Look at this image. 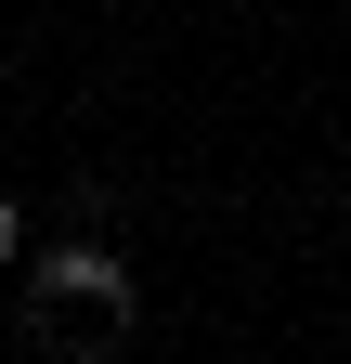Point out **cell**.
I'll use <instances>...</instances> for the list:
<instances>
[{"mask_svg":"<svg viewBox=\"0 0 351 364\" xmlns=\"http://www.w3.org/2000/svg\"><path fill=\"white\" fill-rule=\"evenodd\" d=\"M0 260H26V221H14V196H0Z\"/></svg>","mask_w":351,"mask_h":364,"instance_id":"cell-2","label":"cell"},{"mask_svg":"<svg viewBox=\"0 0 351 364\" xmlns=\"http://www.w3.org/2000/svg\"><path fill=\"white\" fill-rule=\"evenodd\" d=\"M26 273V338H39V364H104L117 338H130V260L117 247H92V235H65V247H39V260H14Z\"/></svg>","mask_w":351,"mask_h":364,"instance_id":"cell-1","label":"cell"}]
</instances>
